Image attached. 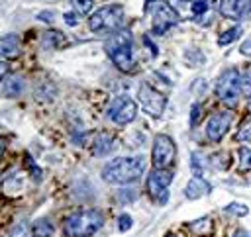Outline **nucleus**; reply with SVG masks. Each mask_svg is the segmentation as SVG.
Wrapping results in <instances>:
<instances>
[{
	"label": "nucleus",
	"mask_w": 251,
	"mask_h": 237,
	"mask_svg": "<svg viewBox=\"0 0 251 237\" xmlns=\"http://www.w3.org/2000/svg\"><path fill=\"white\" fill-rule=\"evenodd\" d=\"M137 116V104L135 100H131L129 96H118L112 100L110 108H108V118L118 123V125H126L131 123Z\"/></svg>",
	"instance_id": "6e6552de"
},
{
	"label": "nucleus",
	"mask_w": 251,
	"mask_h": 237,
	"mask_svg": "<svg viewBox=\"0 0 251 237\" xmlns=\"http://www.w3.org/2000/svg\"><path fill=\"white\" fill-rule=\"evenodd\" d=\"M124 22V8L120 4H108L98 8L88 18V27L94 33H116Z\"/></svg>",
	"instance_id": "20e7f679"
},
{
	"label": "nucleus",
	"mask_w": 251,
	"mask_h": 237,
	"mask_svg": "<svg viewBox=\"0 0 251 237\" xmlns=\"http://www.w3.org/2000/svg\"><path fill=\"white\" fill-rule=\"evenodd\" d=\"M208 192H210V184H208L202 176L190 178L188 184H186V188H184V196H186L188 200H198V198L206 196Z\"/></svg>",
	"instance_id": "ddd939ff"
},
{
	"label": "nucleus",
	"mask_w": 251,
	"mask_h": 237,
	"mask_svg": "<svg viewBox=\"0 0 251 237\" xmlns=\"http://www.w3.org/2000/svg\"><path fill=\"white\" fill-rule=\"evenodd\" d=\"M231 119H233L231 118V112H227V110L210 116V119L206 123V135H208V139L214 141V143H218L227 133V129L231 125Z\"/></svg>",
	"instance_id": "9b49d317"
},
{
	"label": "nucleus",
	"mask_w": 251,
	"mask_h": 237,
	"mask_svg": "<svg viewBox=\"0 0 251 237\" xmlns=\"http://www.w3.org/2000/svg\"><path fill=\"white\" fill-rule=\"evenodd\" d=\"M145 170V159L141 155L137 157H118L104 165L102 178L110 184H129L141 178Z\"/></svg>",
	"instance_id": "f257e3e1"
},
{
	"label": "nucleus",
	"mask_w": 251,
	"mask_h": 237,
	"mask_svg": "<svg viewBox=\"0 0 251 237\" xmlns=\"http://www.w3.org/2000/svg\"><path fill=\"white\" fill-rule=\"evenodd\" d=\"M6 74H8V65H6L2 59H0V80H2Z\"/></svg>",
	"instance_id": "473e14b6"
},
{
	"label": "nucleus",
	"mask_w": 251,
	"mask_h": 237,
	"mask_svg": "<svg viewBox=\"0 0 251 237\" xmlns=\"http://www.w3.org/2000/svg\"><path fill=\"white\" fill-rule=\"evenodd\" d=\"M198 118H200V104H194L192 106V114H190V125H194Z\"/></svg>",
	"instance_id": "c85d7f7f"
},
{
	"label": "nucleus",
	"mask_w": 251,
	"mask_h": 237,
	"mask_svg": "<svg viewBox=\"0 0 251 237\" xmlns=\"http://www.w3.org/2000/svg\"><path fill=\"white\" fill-rule=\"evenodd\" d=\"M178 22V14L176 10L167 4V2H157L155 8H153V20H151V25H153V31L157 35H163L169 27H173L175 24Z\"/></svg>",
	"instance_id": "9d476101"
},
{
	"label": "nucleus",
	"mask_w": 251,
	"mask_h": 237,
	"mask_svg": "<svg viewBox=\"0 0 251 237\" xmlns=\"http://www.w3.org/2000/svg\"><path fill=\"white\" fill-rule=\"evenodd\" d=\"M190 8H192V12H194L196 16H200V14H204V12L208 10V2H206V0H192Z\"/></svg>",
	"instance_id": "bb28decb"
},
{
	"label": "nucleus",
	"mask_w": 251,
	"mask_h": 237,
	"mask_svg": "<svg viewBox=\"0 0 251 237\" xmlns=\"http://www.w3.org/2000/svg\"><path fill=\"white\" fill-rule=\"evenodd\" d=\"M78 14H88L94 6V0H71Z\"/></svg>",
	"instance_id": "b1692460"
},
{
	"label": "nucleus",
	"mask_w": 251,
	"mask_h": 237,
	"mask_svg": "<svg viewBox=\"0 0 251 237\" xmlns=\"http://www.w3.org/2000/svg\"><path fill=\"white\" fill-rule=\"evenodd\" d=\"M175 155H176L175 141L169 135H165V133L155 135V139H153V151H151L153 166L155 168H169L173 165V161H175Z\"/></svg>",
	"instance_id": "423d86ee"
},
{
	"label": "nucleus",
	"mask_w": 251,
	"mask_h": 237,
	"mask_svg": "<svg viewBox=\"0 0 251 237\" xmlns=\"http://www.w3.org/2000/svg\"><path fill=\"white\" fill-rule=\"evenodd\" d=\"M137 96H139L141 108H143L149 116L159 118V116L163 114V110H165V106H167V96H163L161 92H157V90L151 88L149 84H141Z\"/></svg>",
	"instance_id": "1a4fd4ad"
},
{
	"label": "nucleus",
	"mask_w": 251,
	"mask_h": 237,
	"mask_svg": "<svg viewBox=\"0 0 251 237\" xmlns=\"http://www.w3.org/2000/svg\"><path fill=\"white\" fill-rule=\"evenodd\" d=\"M226 212L235 213V215H247V213H249V208H247V206H243V204L233 202V204H229V206L226 208Z\"/></svg>",
	"instance_id": "a878e982"
},
{
	"label": "nucleus",
	"mask_w": 251,
	"mask_h": 237,
	"mask_svg": "<svg viewBox=\"0 0 251 237\" xmlns=\"http://www.w3.org/2000/svg\"><path fill=\"white\" fill-rule=\"evenodd\" d=\"M239 53H241V55H247V57H251V37H247V39L241 43V47H239Z\"/></svg>",
	"instance_id": "cd10ccee"
},
{
	"label": "nucleus",
	"mask_w": 251,
	"mask_h": 237,
	"mask_svg": "<svg viewBox=\"0 0 251 237\" xmlns=\"http://www.w3.org/2000/svg\"><path fill=\"white\" fill-rule=\"evenodd\" d=\"M239 170H251V147L239 151Z\"/></svg>",
	"instance_id": "4be33fe9"
},
{
	"label": "nucleus",
	"mask_w": 251,
	"mask_h": 237,
	"mask_svg": "<svg viewBox=\"0 0 251 237\" xmlns=\"http://www.w3.org/2000/svg\"><path fill=\"white\" fill-rule=\"evenodd\" d=\"M51 16H53L51 12H41V14H39V20H43V22H51Z\"/></svg>",
	"instance_id": "72a5a7b5"
},
{
	"label": "nucleus",
	"mask_w": 251,
	"mask_h": 237,
	"mask_svg": "<svg viewBox=\"0 0 251 237\" xmlns=\"http://www.w3.org/2000/svg\"><path fill=\"white\" fill-rule=\"evenodd\" d=\"M53 233H55V227L49 219H37L31 225V235L33 237H53Z\"/></svg>",
	"instance_id": "dca6fc26"
},
{
	"label": "nucleus",
	"mask_w": 251,
	"mask_h": 237,
	"mask_svg": "<svg viewBox=\"0 0 251 237\" xmlns=\"http://www.w3.org/2000/svg\"><path fill=\"white\" fill-rule=\"evenodd\" d=\"M10 237H29V235H27V229H25L24 225H18V227L12 231V235H10Z\"/></svg>",
	"instance_id": "c756f323"
},
{
	"label": "nucleus",
	"mask_w": 251,
	"mask_h": 237,
	"mask_svg": "<svg viewBox=\"0 0 251 237\" xmlns=\"http://www.w3.org/2000/svg\"><path fill=\"white\" fill-rule=\"evenodd\" d=\"M249 6H251V0H222L220 12L226 18H241L243 20Z\"/></svg>",
	"instance_id": "f8f14e48"
},
{
	"label": "nucleus",
	"mask_w": 251,
	"mask_h": 237,
	"mask_svg": "<svg viewBox=\"0 0 251 237\" xmlns=\"http://www.w3.org/2000/svg\"><path fill=\"white\" fill-rule=\"evenodd\" d=\"M131 225H133V219H131V215H129V213H122V215L118 217V229H120L122 233L129 231V229H131Z\"/></svg>",
	"instance_id": "393cba45"
},
{
	"label": "nucleus",
	"mask_w": 251,
	"mask_h": 237,
	"mask_svg": "<svg viewBox=\"0 0 251 237\" xmlns=\"http://www.w3.org/2000/svg\"><path fill=\"white\" fill-rule=\"evenodd\" d=\"M241 94L251 98V67H247L245 72L241 74Z\"/></svg>",
	"instance_id": "5701e85b"
},
{
	"label": "nucleus",
	"mask_w": 251,
	"mask_h": 237,
	"mask_svg": "<svg viewBox=\"0 0 251 237\" xmlns=\"http://www.w3.org/2000/svg\"><path fill=\"white\" fill-rule=\"evenodd\" d=\"M190 229L196 231L198 235H210V233H212V221H210L208 217L196 219L194 223H190Z\"/></svg>",
	"instance_id": "6ab92c4d"
},
{
	"label": "nucleus",
	"mask_w": 251,
	"mask_h": 237,
	"mask_svg": "<svg viewBox=\"0 0 251 237\" xmlns=\"http://www.w3.org/2000/svg\"><path fill=\"white\" fill-rule=\"evenodd\" d=\"M235 139L241 141V143H243V141H245V143L251 141V118H247V119L241 123V127H239L237 133H235Z\"/></svg>",
	"instance_id": "412c9836"
},
{
	"label": "nucleus",
	"mask_w": 251,
	"mask_h": 237,
	"mask_svg": "<svg viewBox=\"0 0 251 237\" xmlns=\"http://www.w3.org/2000/svg\"><path fill=\"white\" fill-rule=\"evenodd\" d=\"M249 108H251V98H249Z\"/></svg>",
	"instance_id": "e433bc0d"
},
{
	"label": "nucleus",
	"mask_w": 251,
	"mask_h": 237,
	"mask_svg": "<svg viewBox=\"0 0 251 237\" xmlns=\"http://www.w3.org/2000/svg\"><path fill=\"white\" fill-rule=\"evenodd\" d=\"M104 225V215L98 210H80L65 219V233L69 237H92Z\"/></svg>",
	"instance_id": "7ed1b4c3"
},
{
	"label": "nucleus",
	"mask_w": 251,
	"mask_h": 237,
	"mask_svg": "<svg viewBox=\"0 0 251 237\" xmlns=\"http://www.w3.org/2000/svg\"><path fill=\"white\" fill-rule=\"evenodd\" d=\"M233 237H251V233H247V231L239 229V231H235V235H233Z\"/></svg>",
	"instance_id": "f704fd0d"
},
{
	"label": "nucleus",
	"mask_w": 251,
	"mask_h": 237,
	"mask_svg": "<svg viewBox=\"0 0 251 237\" xmlns=\"http://www.w3.org/2000/svg\"><path fill=\"white\" fill-rule=\"evenodd\" d=\"M106 53L112 59V63L124 71L129 72L135 67V57H133V41L127 29H118L116 33L110 35L106 41Z\"/></svg>",
	"instance_id": "f03ea898"
},
{
	"label": "nucleus",
	"mask_w": 251,
	"mask_h": 237,
	"mask_svg": "<svg viewBox=\"0 0 251 237\" xmlns=\"http://www.w3.org/2000/svg\"><path fill=\"white\" fill-rule=\"evenodd\" d=\"M118 198H120V200H122V202H124V200H126V202H131V200H133V198H135V194H133V192H131V190H127V196H126V190H124V192H122V194H118Z\"/></svg>",
	"instance_id": "2f4dec72"
},
{
	"label": "nucleus",
	"mask_w": 251,
	"mask_h": 237,
	"mask_svg": "<svg viewBox=\"0 0 251 237\" xmlns=\"http://www.w3.org/2000/svg\"><path fill=\"white\" fill-rule=\"evenodd\" d=\"M112 149V137L108 133H100L94 141V155H106Z\"/></svg>",
	"instance_id": "f3484780"
},
{
	"label": "nucleus",
	"mask_w": 251,
	"mask_h": 237,
	"mask_svg": "<svg viewBox=\"0 0 251 237\" xmlns=\"http://www.w3.org/2000/svg\"><path fill=\"white\" fill-rule=\"evenodd\" d=\"M241 31H243V29H241V25H233L231 29L224 31V33L218 37V43H220V45H229V43H233V41L241 35Z\"/></svg>",
	"instance_id": "a211bd4d"
},
{
	"label": "nucleus",
	"mask_w": 251,
	"mask_h": 237,
	"mask_svg": "<svg viewBox=\"0 0 251 237\" xmlns=\"http://www.w3.org/2000/svg\"><path fill=\"white\" fill-rule=\"evenodd\" d=\"M4 149H6V143H4V139L0 137V157H2V153H4Z\"/></svg>",
	"instance_id": "c9c22d12"
},
{
	"label": "nucleus",
	"mask_w": 251,
	"mask_h": 237,
	"mask_svg": "<svg viewBox=\"0 0 251 237\" xmlns=\"http://www.w3.org/2000/svg\"><path fill=\"white\" fill-rule=\"evenodd\" d=\"M22 90H24V82H22V78H18V76H10V78H6L4 84H2V92H4L8 98L20 96Z\"/></svg>",
	"instance_id": "2eb2a0df"
},
{
	"label": "nucleus",
	"mask_w": 251,
	"mask_h": 237,
	"mask_svg": "<svg viewBox=\"0 0 251 237\" xmlns=\"http://www.w3.org/2000/svg\"><path fill=\"white\" fill-rule=\"evenodd\" d=\"M63 43V35L59 33V31H47L45 35H43V45L47 47V49H55L57 45H61Z\"/></svg>",
	"instance_id": "aec40b11"
},
{
	"label": "nucleus",
	"mask_w": 251,
	"mask_h": 237,
	"mask_svg": "<svg viewBox=\"0 0 251 237\" xmlns=\"http://www.w3.org/2000/svg\"><path fill=\"white\" fill-rule=\"evenodd\" d=\"M167 237H176V235H167Z\"/></svg>",
	"instance_id": "4c0bfd02"
},
{
	"label": "nucleus",
	"mask_w": 251,
	"mask_h": 237,
	"mask_svg": "<svg viewBox=\"0 0 251 237\" xmlns=\"http://www.w3.org/2000/svg\"><path fill=\"white\" fill-rule=\"evenodd\" d=\"M173 182V172L169 168H153L147 176V192L159 204H165L169 198V184Z\"/></svg>",
	"instance_id": "0eeeda50"
},
{
	"label": "nucleus",
	"mask_w": 251,
	"mask_h": 237,
	"mask_svg": "<svg viewBox=\"0 0 251 237\" xmlns=\"http://www.w3.org/2000/svg\"><path fill=\"white\" fill-rule=\"evenodd\" d=\"M20 55V39L16 35L0 37V59H16Z\"/></svg>",
	"instance_id": "4468645a"
},
{
	"label": "nucleus",
	"mask_w": 251,
	"mask_h": 237,
	"mask_svg": "<svg viewBox=\"0 0 251 237\" xmlns=\"http://www.w3.org/2000/svg\"><path fill=\"white\" fill-rule=\"evenodd\" d=\"M65 22H67L69 25H76V24H78V18H76L73 12H67V14H65Z\"/></svg>",
	"instance_id": "7c9ffc66"
},
{
	"label": "nucleus",
	"mask_w": 251,
	"mask_h": 237,
	"mask_svg": "<svg viewBox=\"0 0 251 237\" xmlns=\"http://www.w3.org/2000/svg\"><path fill=\"white\" fill-rule=\"evenodd\" d=\"M216 94L222 102L235 106L241 94V74L237 72V69H227L226 72H222V76L216 82Z\"/></svg>",
	"instance_id": "39448f33"
}]
</instances>
